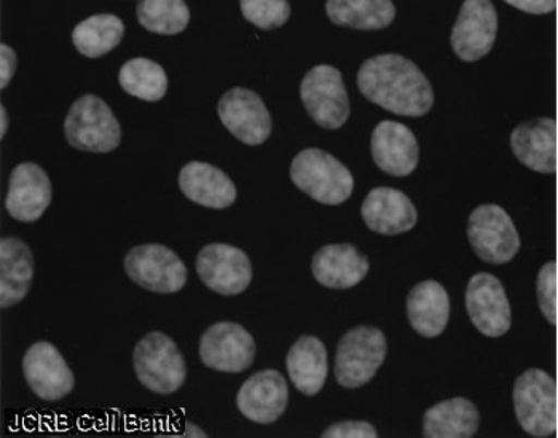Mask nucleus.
<instances>
[{
	"instance_id": "1",
	"label": "nucleus",
	"mask_w": 558,
	"mask_h": 438,
	"mask_svg": "<svg viewBox=\"0 0 558 438\" xmlns=\"http://www.w3.org/2000/svg\"><path fill=\"white\" fill-rule=\"evenodd\" d=\"M365 99L402 117H423L433 109L434 89L418 65L402 54H377L357 71Z\"/></svg>"
},
{
	"instance_id": "2",
	"label": "nucleus",
	"mask_w": 558,
	"mask_h": 438,
	"mask_svg": "<svg viewBox=\"0 0 558 438\" xmlns=\"http://www.w3.org/2000/svg\"><path fill=\"white\" fill-rule=\"evenodd\" d=\"M291 179L295 187L322 205H343L353 195L354 179L350 169L319 148H305L295 155Z\"/></svg>"
},
{
	"instance_id": "3",
	"label": "nucleus",
	"mask_w": 558,
	"mask_h": 438,
	"mask_svg": "<svg viewBox=\"0 0 558 438\" xmlns=\"http://www.w3.org/2000/svg\"><path fill=\"white\" fill-rule=\"evenodd\" d=\"M133 368L141 385L154 394H174L187 379L184 355L174 340L163 332H149L137 341Z\"/></svg>"
},
{
	"instance_id": "4",
	"label": "nucleus",
	"mask_w": 558,
	"mask_h": 438,
	"mask_svg": "<svg viewBox=\"0 0 558 438\" xmlns=\"http://www.w3.org/2000/svg\"><path fill=\"white\" fill-rule=\"evenodd\" d=\"M69 146L89 154H110L122 143V126L108 102L96 95L78 98L64 120Z\"/></svg>"
},
{
	"instance_id": "5",
	"label": "nucleus",
	"mask_w": 558,
	"mask_h": 438,
	"mask_svg": "<svg viewBox=\"0 0 558 438\" xmlns=\"http://www.w3.org/2000/svg\"><path fill=\"white\" fill-rule=\"evenodd\" d=\"M387 337L380 329L360 326L343 334L337 344L333 375L344 389L367 385L387 358Z\"/></svg>"
},
{
	"instance_id": "6",
	"label": "nucleus",
	"mask_w": 558,
	"mask_h": 438,
	"mask_svg": "<svg viewBox=\"0 0 558 438\" xmlns=\"http://www.w3.org/2000/svg\"><path fill=\"white\" fill-rule=\"evenodd\" d=\"M514 410L529 436L546 438L557 433V382L541 368L523 372L514 382Z\"/></svg>"
},
{
	"instance_id": "7",
	"label": "nucleus",
	"mask_w": 558,
	"mask_h": 438,
	"mask_svg": "<svg viewBox=\"0 0 558 438\" xmlns=\"http://www.w3.org/2000/svg\"><path fill=\"white\" fill-rule=\"evenodd\" d=\"M123 267L134 284L149 292L170 295L181 292L187 284V267L174 251L163 244L133 247L125 255Z\"/></svg>"
},
{
	"instance_id": "8",
	"label": "nucleus",
	"mask_w": 558,
	"mask_h": 438,
	"mask_svg": "<svg viewBox=\"0 0 558 438\" xmlns=\"http://www.w3.org/2000/svg\"><path fill=\"white\" fill-rule=\"evenodd\" d=\"M468 240L485 264H509L520 251V236L514 222L501 206L481 205L468 220Z\"/></svg>"
},
{
	"instance_id": "9",
	"label": "nucleus",
	"mask_w": 558,
	"mask_h": 438,
	"mask_svg": "<svg viewBox=\"0 0 558 438\" xmlns=\"http://www.w3.org/2000/svg\"><path fill=\"white\" fill-rule=\"evenodd\" d=\"M301 98L308 115L324 130H339L350 117V99L339 69L319 64L303 77Z\"/></svg>"
},
{
	"instance_id": "10",
	"label": "nucleus",
	"mask_w": 558,
	"mask_h": 438,
	"mask_svg": "<svg viewBox=\"0 0 558 438\" xmlns=\"http://www.w3.org/2000/svg\"><path fill=\"white\" fill-rule=\"evenodd\" d=\"M199 358L211 370L241 374L256 361V341L240 324H213L199 340Z\"/></svg>"
},
{
	"instance_id": "11",
	"label": "nucleus",
	"mask_w": 558,
	"mask_h": 438,
	"mask_svg": "<svg viewBox=\"0 0 558 438\" xmlns=\"http://www.w3.org/2000/svg\"><path fill=\"white\" fill-rule=\"evenodd\" d=\"M195 268L203 284L223 296L240 295L253 281V264L246 252L230 244L203 247L196 255Z\"/></svg>"
},
{
	"instance_id": "12",
	"label": "nucleus",
	"mask_w": 558,
	"mask_h": 438,
	"mask_svg": "<svg viewBox=\"0 0 558 438\" xmlns=\"http://www.w3.org/2000/svg\"><path fill=\"white\" fill-rule=\"evenodd\" d=\"M496 34L498 13L492 0H464L451 29V48L461 61L475 63L490 53Z\"/></svg>"
},
{
	"instance_id": "13",
	"label": "nucleus",
	"mask_w": 558,
	"mask_h": 438,
	"mask_svg": "<svg viewBox=\"0 0 558 438\" xmlns=\"http://www.w3.org/2000/svg\"><path fill=\"white\" fill-rule=\"evenodd\" d=\"M466 312L475 329L488 338H499L511 330L512 312L508 293L496 276L477 272L468 282Z\"/></svg>"
},
{
	"instance_id": "14",
	"label": "nucleus",
	"mask_w": 558,
	"mask_h": 438,
	"mask_svg": "<svg viewBox=\"0 0 558 438\" xmlns=\"http://www.w3.org/2000/svg\"><path fill=\"white\" fill-rule=\"evenodd\" d=\"M222 125L246 146H260L271 134V115L260 96L253 89H229L217 105Z\"/></svg>"
},
{
	"instance_id": "15",
	"label": "nucleus",
	"mask_w": 558,
	"mask_h": 438,
	"mask_svg": "<svg viewBox=\"0 0 558 438\" xmlns=\"http://www.w3.org/2000/svg\"><path fill=\"white\" fill-rule=\"evenodd\" d=\"M23 375L31 391L47 402H58L74 391L75 376L50 341H37L26 351Z\"/></svg>"
},
{
	"instance_id": "16",
	"label": "nucleus",
	"mask_w": 558,
	"mask_h": 438,
	"mask_svg": "<svg viewBox=\"0 0 558 438\" xmlns=\"http://www.w3.org/2000/svg\"><path fill=\"white\" fill-rule=\"evenodd\" d=\"M288 403V381L274 368L250 376L236 394L241 415L257 424L277 423L284 415Z\"/></svg>"
},
{
	"instance_id": "17",
	"label": "nucleus",
	"mask_w": 558,
	"mask_h": 438,
	"mask_svg": "<svg viewBox=\"0 0 558 438\" xmlns=\"http://www.w3.org/2000/svg\"><path fill=\"white\" fill-rule=\"evenodd\" d=\"M51 196L47 171L36 163H22L10 174L5 209L19 222H37L50 206Z\"/></svg>"
},
{
	"instance_id": "18",
	"label": "nucleus",
	"mask_w": 558,
	"mask_h": 438,
	"mask_svg": "<svg viewBox=\"0 0 558 438\" xmlns=\"http://www.w3.org/2000/svg\"><path fill=\"white\" fill-rule=\"evenodd\" d=\"M371 151L378 169L395 178H405L418 167L420 147L415 134L392 120H384L374 127Z\"/></svg>"
},
{
	"instance_id": "19",
	"label": "nucleus",
	"mask_w": 558,
	"mask_h": 438,
	"mask_svg": "<svg viewBox=\"0 0 558 438\" xmlns=\"http://www.w3.org/2000/svg\"><path fill=\"white\" fill-rule=\"evenodd\" d=\"M365 226L384 236L408 233L418 222V210L404 192L391 187L371 190L361 206Z\"/></svg>"
},
{
	"instance_id": "20",
	"label": "nucleus",
	"mask_w": 558,
	"mask_h": 438,
	"mask_svg": "<svg viewBox=\"0 0 558 438\" xmlns=\"http://www.w3.org/2000/svg\"><path fill=\"white\" fill-rule=\"evenodd\" d=\"M511 148L517 160L539 174L557 171V122L539 117L512 131Z\"/></svg>"
},
{
	"instance_id": "21",
	"label": "nucleus",
	"mask_w": 558,
	"mask_h": 438,
	"mask_svg": "<svg viewBox=\"0 0 558 438\" xmlns=\"http://www.w3.org/2000/svg\"><path fill=\"white\" fill-rule=\"evenodd\" d=\"M371 271V261L353 244H329L313 255L312 272L327 289H351Z\"/></svg>"
},
{
	"instance_id": "22",
	"label": "nucleus",
	"mask_w": 558,
	"mask_h": 438,
	"mask_svg": "<svg viewBox=\"0 0 558 438\" xmlns=\"http://www.w3.org/2000/svg\"><path fill=\"white\" fill-rule=\"evenodd\" d=\"M179 188L195 205L209 209H227L236 202L232 179L217 167L191 161L179 172Z\"/></svg>"
},
{
	"instance_id": "23",
	"label": "nucleus",
	"mask_w": 558,
	"mask_h": 438,
	"mask_svg": "<svg viewBox=\"0 0 558 438\" xmlns=\"http://www.w3.org/2000/svg\"><path fill=\"white\" fill-rule=\"evenodd\" d=\"M34 279V255L23 240H0V306L12 308L23 302Z\"/></svg>"
},
{
	"instance_id": "24",
	"label": "nucleus",
	"mask_w": 558,
	"mask_h": 438,
	"mask_svg": "<svg viewBox=\"0 0 558 438\" xmlns=\"http://www.w3.org/2000/svg\"><path fill=\"white\" fill-rule=\"evenodd\" d=\"M286 368L299 392L306 397L319 394L329 375V361L323 341L313 334H303L289 350Z\"/></svg>"
},
{
	"instance_id": "25",
	"label": "nucleus",
	"mask_w": 558,
	"mask_h": 438,
	"mask_svg": "<svg viewBox=\"0 0 558 438\" xmlns=\"http://www.w3.org/2000/svg\"><path fill=\"white\" fill-rule=\"evenodd\" d=\"M410 326L425 338H436L444 333L450 319V299L440 282H420L408 296Z\"/></svg>"
},
{
	"instance_id": "26",
	"label": "nucleus",
	"mask_w": 558,
	"mask_h": 438,
	"mask_svg": "<svg viewBox=\"0 0 558 438\" xmlns=\"http://www.w3.org/2000/svg\"><path fill=\"white\" fill-rule=\"evenodd\" d=\"M481 415L464 397L444 400L426 410L423 436L426 438H471L477 434Z\"/></svg>"
},
{
	"instance_id": "27",
	"label": "nucleus",
	"mask_w": 558,
	"mask_h": 438,
	"mask_svg": "<svg viewBox=\"0 0 558 438\" xmlns=\"http://www.w3.org/2000/svg\"><path fill=\"white\" fill-rule=\"evenodd\" d=\"M326 13L337 26L380 31L395 22L392 0H327Z\"/></svg>"
},
{
	"instance_id": "28",
	"label": "nucleus",
	"mask_w": 558,
	"mask_h": 438,
	"mask_svg": "<svg viewBox=\"0 0 558 438\" xmlns=\"http://www.w3.org/2000/svg\"><path fill=\"white\" fill-rule=\"evenodd\" d=\"M125 24L112 13H99L78 23L72 31V44L86 58H101L122 44Z\"/></svg>"
},
{
	"instance_id": "29",
	"label": "nucleus",
	"mask_w": 558,
	"mask_h": 438,
	"mask_svg": "<svg viewBox=\"0 0 558 438\" xmlns=\"http://www.w3.org/2000/svg\"><path fill=\"white\" fill-rule=\"evenodd\" d=\"M119 84L123 92L146 102H157L168 92V75L165 69L147 58L126 61L119 72Z\"/></svg>"
},
{
	"instance_id": "30",
	"label": "nucleus",
	"mask_w": 558,
	"mask_h": 438,
	"mask_svg": "<svg viewBox=\"0 0 558 438\" xmlns=\"http://www.w3.org/2000/svg\"><path fill=\"white\" fill-rule=\"evenodd\" d=\"M136 19L149 33L174 36L191 23V10L184 0H137Z\"/></svg>"
},
{
	"instance_id": "31",
	"label": "nucleus",
	"mask_w": 558,
	"mask_h": 438,
	"mask_svg": "<svg viewBox=\"0 0 558 438\" xmlns=\"http://www.w3.org/2000/svg\"><path fill=\"white\" fill-rule=\"evenodd\" d=\"M240 7L246 22L258 29H278L291 19L288 0H240Z\"/></svg>"
},
{
	"instance_id": "32",
	"label": "nucleus",
	"mask_w": 558,
	"mask_h": 438,
	"mask_svg": "<svg viewBox=\"0 0 558 438\" xmlns=\"http://www.w3.org/2000/svg\"><path fill=\"white\" fill-rule=\"evenodd\" d=\"M537 305L547 323L557 326V264L547 261L536 278Z\"/></svg>"
},
{
	"instance_id": "33",
	"label": "nucleus",
	"mask_w": 558,
	"mask_h": 438,
	"mask_svg": "<svg viewBox=\"0 0 558 438\" xmlns=\"http://www.w3.org/2000/svg\"><path fill=\"white\" fill-rule=\"evenodd\" d=\"M323 438H377L378 433L367 421H340L323 433Z\"/></svg>"
},
{
	"instance_id": "34",
	"label": "nucleus",
	"mask_w": 558,
	"mask_h": 438,
	"mask_svg": "<svg viewBox=\"0 0 558 438\" xmlns=\"http://www.w3.org/2000/svg\"><path fill=\"white\" fill-rule=\"evenodd\" d=\"M19 68V57L9 45L0 42V88H5L12 82Z\"/></svg>"
},
{
	"instance_id": "35",
	"label": "nucleus",
	"mask_w": 558,
	"mask_h": 438,
	"mask_svg": "<svg viewBox=\"0 0 558 438\" xmlns=\"http://www.w3.org/2000/svg\"><path fill=\"white\" fill-rule=\"evenodd\" d=\"M505 2L530 15H547L557 7V0H505Z\"/></svg>"
},
{
	"instance_id": "36",
	"label": "nucleus",
	"mask_w": 558,
	"mask_h": 438,
	"mask_svg": "<svg viewBox=\"0 0 558 438\" xmlns=\"http://www.w3.org/2000/svg\"><path fill=\"white\" fill-rule=\"evenodd\" d=\"M184 436L185 437H202V438H206V437H208V434H206L205 430L199 429V427L195 426V424L187 423V424H185Z\"/></svg>"
}]
</instances>
